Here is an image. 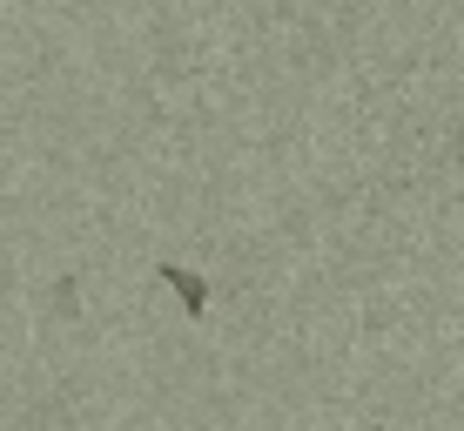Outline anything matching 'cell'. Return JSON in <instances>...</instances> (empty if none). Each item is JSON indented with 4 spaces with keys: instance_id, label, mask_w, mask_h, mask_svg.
<instances>
[{
    "instance_id": "6da1fadb",
    "label": "cell",
    "mask_w": 464,
    "mask_h": 431,
    "mask_svg": "<svg viewBox=\"0 0 464 431\" xmlns=\"http://www.w3.org/2000/svg\"><path fill=\"white\" fill-rule=\"evenodd\" d=\"M162 277L175 283V290H182V303H188V310H196V317H202V283H196V277H188V269H162Z\"/></svg>"
}]
</instances>
